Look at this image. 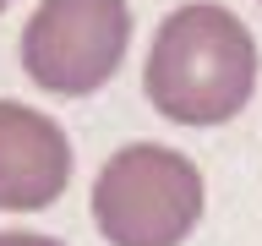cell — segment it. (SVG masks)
<instances>
[{"mask_svg": "<svg viewBox=\"0 0 262 246\" xmlns=\"http://www.w3.org/2000/svg\"><path fill=\"white\" fill-rule=\"evenodd\" d=\"M142 88L175 126H224L257 88V38L229 6H180L147 49Z\"/></svg>", "mask_w": 262, "mask_h": 246, "instance_id": "cell-1", "label": "cell"}, {"mask_svg": "<svg viewBox=\"0 0 262 246\" xmlns=\"http://www.w3.org/2000/svg\"><path fill=\"white\" fill-rule=\"evenodd\" d=\"M202 219V170L180 148L126 142L93 180V224L110 246H180Z\"/></svg>", "mask_w": 262, "mask_h": 246, "instance_id": "cell-2", "label": "cell"}, {"mask_svg": "<svg viewBox=\"0 0 262 246\" xmlns=\"http://www.w3.org/2000/svg\"><path fill=\"white\" fill-rule=\"evenodd\" d=\"M131 44L126 0H38L22 28V66L55 98H82L120 71Z\"/></svg>", "mask_w": 262, "mask_h": 246, "instance_id": "cell-3", "label": "cell"}, {"mask_svg": "<svg viewBox=\"0 0 262 246\" xmlns=\"http://www.w3.org/2000/svg\"><path fill=\"white\" fill-rule=\"evenodd\" d=\"M71 180V142L66 131L33 104L0 98V208L38 213Z\"/></svg>", "mask_w": 262, "mask_h": 246, "instance_id": "cell-4", "label": "cell"}, {"mask_svg": "<svg viewBox=\"0 0 262 246\" xmlns=\"http://www.w3.org/2000/svg\"><path fill=\"white\" fill-rule=\"evenodd\" d=\"M0 246H66L55 235H33V230H0Z\"/></svg>", "mask_w": 262, "mask_h": 246, "instance_id": "cell-5", "label": "cell"}, {"mask_svg": "<svg viewBox=\"0 0 262 246\" xmlns=\"http://www.w3.org/2000/svg\"><path fill=\"white\" fill-rule=\"evenodd\" d=\"M6 6H11V0H0V11H6Z\"/></svg>", "mask_w": 262, "mask_h": 246, "instance_id": "cell-6", "label": "cell"}]
</instances>
